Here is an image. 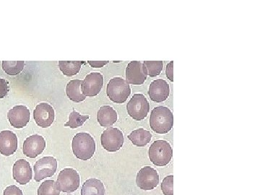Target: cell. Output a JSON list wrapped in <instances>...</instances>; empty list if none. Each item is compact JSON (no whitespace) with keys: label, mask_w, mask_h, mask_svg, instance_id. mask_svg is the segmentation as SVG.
I'll use <instances>...</instances> for the list:
<instances>
[{"label":"cell","mask_w":260,"mask_h":195,"mask_svg":"<svg viewBox=\"0 0 260 195\" xmlns=\"http://www.w3.org/2000/svg\"><path fill=\"white\" fill-rule=\"evenodd\" d=\"M150 125L153 132L158 134H167L174 126V115L168 107L154 108L150 114Z\"/></svg>","instance_id":"cell-1"},{"label":"cell","mask_w":260,"mask_h":195,"mask_svg":"<svg viewBox=\"0 0 260 195\" xmlns=\"http://www.w3.org/2000/svg\"><path fill=\"white\" fill-rule=\"evenodd\" d=\"M72 146L75 157L81 160H88L91 158L96 149L95 140L87 133L75 135Z\"/></svg>","instance_id":"cell-2"},{"label":"cell","mask_w":260,"mask_h":195,"mask_svg":"<svg viewBox=\"0 0 260 195\" xmlns=\"http://www.w3.org/2000/svg\"><path fill=\"white\" fill-rule=\"evenodd\" d=\"M149 158L156 167H166L172 160L173 150L170 143L166 140H155L150 145Z\"/></svg>","instance_id":"cell-3"},{"label":"cell","mask_w":260,"mask_h":195,"mask_svg":"<svg viewBox=\"0 0 260 195\" xmlns=\"http://www.w3.org/2000/svg\"><path fill=\"white\" fill-rule=\"evenodd\" d=\"M107 94L112 102L116 104L126 102L131 94V88L126 80L114 78L107 84Z\"/></svg>","instance_id":"cell-4"},{"label":"cell","mask_w":260,"mask_h":195,"mask_svg":"<svg viewBox=\"0 0 260 195\" xmlns=\"http://www.w3.org/2000/svg\"><path fill=\"white\" fill-rule=\"evenodd\" d=\"M126 110L134 120H143L150 112V104L143 94H135L127 103Z\"/></svg>","instance_id":"cell-5"},{"label":"cell","mask_w":260,"mask_h":195,"mask_svg":"<svg viewBox=\"0 0 260 195\" xmlns=\"http://www.w3.org/2000/svg\"><path fill=\"white\" fill-rule=\"evenodd\" d=\"M80 176L73 169H64L58 175L57 184L59 191L65 193L74 192L80 186Z\"/></svg>","instance_id":"cell-6"},{"label":"cell","mask_w":260,"mask_h":195,"mask_svg":"<svg viewBox=\"0 0 260 195\" xmlns=\"http://www.w3.org/2000/svg\"><path fill=\"white\" fill-rule=\"evenodd\" d=\"M124 141L122 132L112 126L106 129L101 136L102 147L108 152H116L120 150Z\"/></svg>","instance_id":"cell-7"},{"label":"cell","mask_w":260,"mask_h":195,"mask_svg":"<svg viewBox=\"0 0 260 195\" xmlns=\"http://www.w3.org/2000/svg\"><path fill=\"white\" fill-rule=\"evenodd\" d=\"M57 166V160L54 157L47 156L39 159L34 165V179L39 182L45 178L52 177L56 172Z\"/></svg>","instance_id":"cell-8"},{"label":"cell","mask_w":260,"mask_h":195,"mask_svg":"<svg viewBox=\"0 0 260 195\" xmlns=\"http://www.w3.org/2000/svg\"><path fill=\"white\" fill-rule=\"evenodd\" d=\"M136 184L143 190H152L159 184L158 173L153 168L145 167L137 174Z\"/></svg>","instance_id":"cell-9"},{"label":"cell","mask_w":260,"mask_h":195,"mask_svg":"<svg viewBox=\"0 0 260 195\" xmlns=\"http://www.w3.org/2000/svg\"><path fill=\"white\" fill-rule=\"evenodd\" d=\"M104 85V76L99 73H91L82 81V93L85 96L95 97L100 93Z\"/></svg>","instance_id":"cell-10"},{"label":"cell","mask_w":260,"mask_h":195,"mask_svg":"<svg viewBox=\"0 0 260 195\" xmlns=\"http://www.w3.org/2000/svg\"><path fill=\"white\" fill-rule=\"evenodd\" d=\"M148 77V72L144 64L138 61H133L127 64L126 69V81L134 85L145 83Z\"/></svg>","instance_id":"cell-11"},{"label":"cell","mask_w":260,"mask_h":195,"mask_svg":"<svg viewBox=\"0 0 260 195\" xmlns=\"http://www.w3.org/2000/svg\"><path fill=\"white\" fill-rule=\"evenodd\" d=\"M34 119L38 126L42 128L49 127L55 119L54 109L47 103H41L34 111Z\"/></svg>","instance_id":"cell-12"},{"label":"cell","mask_w":260,"mask_h":195,"mask_svg":"<svg viewBox=\"0 0 260 195\" xmlns=\"http://www.w3.org/2000/svg\"><path fill=\"white\" fill-rule=\"evenodd\" d=\"M46 148V141L42 136L34 135L24 141L23 152L25 156L30 158H37Z\"/></svg>","instance_id":"cell-13"},{"label":"cell","mask_w":260,"mask_h":195,"mask_svg":"<svg viewBox=\"0 0 260 195\" xmlns=\"http://www.w3.org/2000/svg\"><path fill=\"white\" fill-rule=\"evenodd\" d=\"M30 113L25 106H15L8 113V119L14 128L25 127L30 121Z\"/></svg>","instance_id":"cell-14"},{"label":"cell","mask_w":260,"mask_h":195,"mask_svg":"<svg viewBox=\"0 0 260 195\" xmlns=\"http://www.w3.org/2000/svg\"><path fill=\"white\" fill-rule=\"evenodd\" d=\"M148 95L151 101L154 102H165L170 95V86L166 80H153L149 87Z\"/></svg>","instance_id":"cell-15"},{"label":"cell","mask_w":260,"mask_h":195,"mask_svg":"<svg viewBox=\"0 0 260 195\" xmlns=\"http://www.w3.org/2000/svg\"><path fill=\"white\" fill-rule=\"evenodd\" d=\"M13 179L18 184L25 185L31 180L32 173L30 164L25 159L17 160L13 165Z\"/></svg>","instance_id":"cell-16"},{"label":"cell","mask_w":260,"mask_h":195,"mask_svg":"<svg viewBox=\"0 0 260 195\" xmlns=\"http://www.w3.org/2000/svg\"><path fill=\"white\" fill-rule=\"evenodd\" d=\"M17 135L10 130H4L0 133V153L5 156H10L18 149Z\"/></svg>","instance_id":"cell-17"},{"label":"cell","mask_w":260,"mask_h":195,"mask_svg":"<svg viewBox=\"0 0 260 195\" xmlns=\"http://www.w3.org/2000/svg\"><path fill=\"white\" fill-rule=\"evenodd\" d=\"M98 122L104 127H111L117 121V113L110 106H103L97 113Z\"/></svg>","instance_id":"cell-18"},{"label":"cell","mask_w":260,"mask_h":195,"mask_svg":"<svg viewBox=\"0 0 260 195\" xmlns=\"http://www.w3.org/2000/svg\"><path fill=\"white\" fill-rule=\"evenodd\" d=\"M80 193L81 195H105L106 189L102 181L90 179L85 181Z\"/></svg>","instance_id":"cell-19"},{"label":"cell","mask_w":260,"mask_h":195,"mask_svg":"<svg viewBox=\"0 0 260 195\" xmlns=\"http://www.w3.org/2000/svg\"><path fill=\"white\" fill-rule=\"evenodd\" d=\"M150 132L145 130L143 128H139L132 132L128 135V139L137 147H145L150 143L152 139Z\"/></svg>","instance_id":"cell-20"},{"label":"cell","mask_w":260,"mask_h":195,"mask_svg":"<svg viewBox=\"0 0 260 195\" xmlns=\"http://www.w3.org/2000/svg\"><path fill=\"white\" fill-rule=\"evenodd\" d=\"M82 81L80 80H73L68 83L66 87V93L70 100L75 103L83 102L86 99V96L82 93L81 86Z\"/></svg>","instance_id":"cell-21"},{"label":"cell","mask_w":260,"mask_h":195,"mask_svg":"<svg viewBox=\"0 0 260 195\" xmlns=\"http://www.w3.org/2000/svg\"><path fill=\"white\" fill-rule=\"evenodd\" d=\"M83 63L82 61H59V68L65 76L72 77L78 74Z\"/></svg>","instance_id":"cell-22"},{"label":"cell","mask_w":260,"mask_h":195,"mask_svg":"<svg viewBox=\"0 0 260 195\" xmlns=\"http://www.w3.org/2000/svg\"><path fill=\"white\" fill-rule=\"evenodd\" d=\"M38 195H60V191L54 180L44 181L38 189Z\"/></svg>","instance_id":"cell-23"},{"label":"cell","mask_w":260,"mask_h":195,"mask_svg":"<svg viewBox=\"0 0 260 195\" xmlns=\"http://www.w3.org/2000/svg\"><path fill=\"white\" fill-rule=\"evenodd\" d=\"M25 62L23 61H3V69L7 74L17 75L20 74L24 69Z\"/></svg>","instance_id":"cell-24"},{"label":"cell","mask_w":260,"mask_h":195,"mask_svg":"<svg viewBox=\"0 0 260 195\" xmlns=\"http://www.w3.org/2000/svg\"><path fill=\"white\" fill-rule=\"evenodd\" d=\"M88 115H81L76 111H73L70 114L69 121L65 123L64 126H69L72 129H75V128L80 127L83 126L84 123L89 119Z\"/></svg>","instance_id":"cell-25"},{"label":"cell","mask_w":260,"mask_h":195,"mask_svg":"<svg viewBox=\"0 0 260 195\" xmlns=\"http://www.w3.org/2000/svg\"><path fill=\"white\" fill-rule=\"evenodd\" d=\"M143 64L150 78L158 76L161 73L164 68V62L162 61H145Z\"/></svg>","instance_id":"cell-26"},{"label":"cell","mask_w":260,"mask_h":195,"mask_svg":"<svg viewBox=\"0 0 260 195\" xmlns=\"http://www.w3.org/2000/svg\"><path fill=\"white\" fill-rule=\"evenodd\" d=\"M161 189L164 195H174V176L169 175L164 178Z\"/></svg>","instance_id":"cell-27"},{"label":"cell","mask_w":260,"mask_h":195,"mask_svg":"<svg viewBox=\"0 0 260 195\" xmlns=\"http://www.w3.org/2000/svg\"><path fill=\"white\" fill-rule=\"evenodd\" d=\"M10 90L9 83L6 80L0 78V99L6 97Z\"/></svg>","instance_id":"cell-28"},{"label":"cell","mask_w":260,"mask_h":195,"mask_svg":"<svg viewBox=\"0 0 260 195\" xmlns=\"http://www.w3.org/2000/svg\"><path fill=\"white\" fill-rule=\"evenodd\" d=\"M3 195H23V191L15 185L8 186L5 189Z\"/></svg>","instance_id":"cell-29"},{"label":"cell","mask_w":260,"mask_h":195,"mask_svg":"<svg viewBox=\"0 0 260 195\" xmlns=\"http://www.w3.org/2000/svg\"><path fill=\"white\" fill-rule=\"evenodd\" d=\"M174 61H172L167 64V70H166V74L168 79L170 80L171 82L174 81Z\"/></svg>","instance_id":"cell-30"},{"label":"cell","mask_w":260,"mask_h":195,"mask_svg":"<svg viewBox=\"0 0 260 195\" xmlns=\"http://www.w3.org/2000/svg\"><path fill=\"white\" fill-rule=\"evenodd\" d=\"M109 61H88V63L92 68H102L109 63Z\"/></svg>","instance_id":"cell-31"}]
</instances>
